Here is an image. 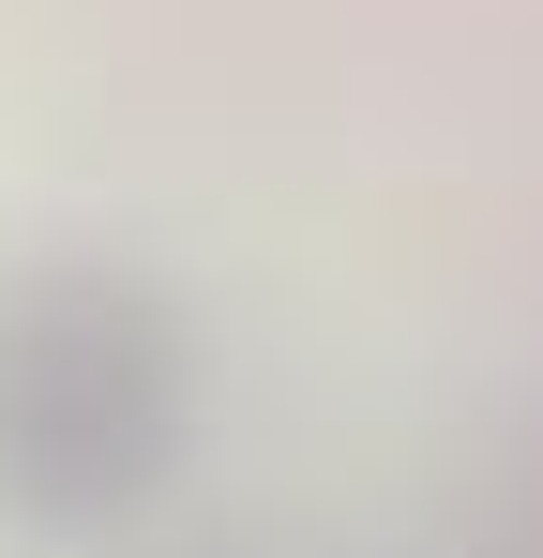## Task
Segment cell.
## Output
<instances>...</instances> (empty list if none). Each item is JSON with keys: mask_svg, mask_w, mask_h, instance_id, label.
I'll return each mask as SVG.
<instances>
[{"mask_svg": "<svg viewBox=\"0 0 543 558\" xmlns=\"http://www.w3.org/2000/svg\"><path fill=\"white\" fill-rule=\"evenodd\" d=\"M181 423H196V348L167 287L106 257H46L0 287V513L106 529L181 468Z\"/></svg>", "mask_w": 543, "mask_h": 558, "instance_id": "obj_1", "label": "cell"}]
</instances>
